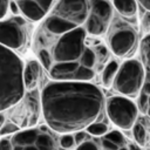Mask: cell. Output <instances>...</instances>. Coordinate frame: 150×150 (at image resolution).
Masks as SVG:
<instances>
[{"instance_id":"cell-1","label":"cell","mask_w":150,"mask_h":150,"mask_svg":"<svg viewBox=\"0 0 150 150\" xmlns=\"http://www.w3.org/2000/svg\"><path fill=\"white\" fill-rule=\"evenodd\" d=\"M43 117L50 129L71 134L87 128L102 114L104 96L89 81H53L41 94Z\"/></svg>"},{"instance_id":"cell-2","label":"cell","mask_w":150,"mask_h":150,"mask_svg":"<svg viewBox=\"0 0 150 150\" xmlns=\"http://www.w3.org/2000/svg\"><path fill=\"white\" fill-rule=\"evenodd\" d=\"M87 30L79 26L60 34L39 29L35 35L34 50L40 63L55 81H90L96 71L87 69L81 60L89 48Z\"/></svg>"},{"instance_id":"cell-3","label":"cell","mask_w":150,"mask_h":150,"mask_svg":"<svg viewBox=\"0 0 150 150\" xmlns=\"http://www.w3.org/2000/svg\"><path fill=\"white\" fill-rule=\"evenodd\" d=\"M21 59L9 48L0 45V111L21 101L25 93Z\"/></svg>"},{"instance_id":"cell-4","label":"cell","mask_w":150,"mask_h":150,"mask_svg":"<svg viewBox=\"0 0 150 150\" xmlns=\"http://www.w3.org/2000/svg\"><path fill=\"white\" fill-rule=\"evenodd\" d=\"M88 9L89 0H59L41 28L50 34H60L82 26Z\"/></svg>"},{"instance_id":"cell-5","label":"cell","mask_w":150,"mask_h":150,"mask_svg":"<svg viewBox=\"0 0 150 150\" xmlns=\"http://www.w3.org/2000/svg\"><path fill=\"white\" fill-rule=\"evenodd\" d=\"M144 68L137 60L130 59L124 61L116 71L112 84L114 89L127 97H136L139 95L144 83Z\"/></svg>"},{"instance_id":"cell-6","label":"cell","mask_w":150,"mask_h":150,"mask_svg":"<svg viewBox=\"0 0 150 150\" xmlns=\"http://www.w3.org/2000/svg\"><path fill=\"white\" fill-rule=\"evenodd\" d=\"M108 45L110 50L120 57L131 55L137 46V30L128 21L118 18L110 22L108 28Z\"/></svg>"},{"instance_id":"cell-7","label":"cell","mask_w":150,"mask_h":150,"mask_svg":"<svg viewBox=\"0 0 150 150\" xmlns=\"http://www.w3.org/2000/svg\"><path fill=\"white\" fill-rule=\"evenodd\" d=\"M11 143L12 150H57L55 136L45 125L18 131Z\"/></svg>"},{"instance_id":"cell-8","label":"cell","mask_w":150,"mask_h":150,"mask_svg":"<svg viewBox=\"0 0 150 150\" xmlns=\"http://www.w3.org/2000/svg\"><path fill=\"white\" fill-rule=\"evenodd\" d=\"M105 109L110 121L121 129H131L136 122L137 107L128 97L112 96L108 98Z\"/></svg>"},{"instance_id":"cell-9","label":"cell","mask_w":150,"mask_h":150,"mask_svg":"<svg viewBox=\"0 0 150 150\" xmlns=\"http://www.w3.org/2000/svg\"><path fill=\"white\" fill-rule=\"evenodd\" d=\"M112 21V5L108 0H89L86 19V30L90 35L100 36L107 33Z\"/></svg>"},{"instance_id":"cell-10","label":"cell","mask_w":150,"mask_h":150,"mask_svg":"<svg viewBox=\"0 0 150 150\" xmlns=\"http://www.w3.org/2000/svg\"><path fill=\"white\" fill-rule=\"evenodd\" d=\"M27 32V22L19 15L0 20V45L19 50L26 45Z\"/></svg>"},{"instance_id":"cell-11","label":"cell","mask_w":150,"mask_h":150,"mask_svg":"<svg viewBox=\"0 0 150 150\" xmlns=\"http://www.w3.org/2000/svg\"><path fill=\"white\" fill-rule=\"evenodd\" d=\"M22 14L32 20L39 21L49 12L54 0H14Z\"/></svg>"},{"instance_id":"cell-12","label":"cell","mask_w":150,"mask_h":150,"mask_svg":"<svg viewBox=\"0 0 150 150\" xmlns=\"http://www.w3.org/2000/svg\"><path fill=\"white\" fill-rule=\"evenodd\" d=\"M41 75V66L40 62L36 60H30L26 63L22 71V79H23V86L25 89L32 90L36 87L39 79Z\"/></svg>"},{"instance_id":"cell-13","label":"cell","mask_w":150,"mask_h":150,"mask_svg":"<svg viewBox=\"0 0 150 150\" xmlns=\"http://www.w3.org/2000/svg\"><path fill=\"white\" fill-rule=\"evenodd\" d=\"M141 57H142V66L144 68L145 81L150 82V34L145 35L141 41Z\"/></svg>"},{"instance_id":"cell-14","label":"cell","mask_w":150,"mask_h":150,"mask_svg":"<svg viewBox=\"0 0 150 150\" xmlns=\"http://www.w3.org/2000/svg\"><path fill=\"white\" fill-rule=\"evenodd\" d=\"M112 6L124 18H134L137 12L135 0H112Z\"/></svg>"},{"instance_id":"cell-15","label":"cell","mask_w":150,"mask_h":150,"mask_svg":"<svg viewBox=\"0 0 150 150\" xmlns=\"http://www.w3.org/2000/svg\"><path fill=\"white\" fill-rule=\"evenodd\" d=\"M117 69H118V63L114 60L108 62L104 66V68L102 70V84L104 87H110L112 84V81L116 75Z\"/></svg>"},{"instance_id":"cell-16","label":"cell","mask_w":150,"mask_h":150,"mask_svg":"<svg viewBox=\"0 0 150 150\" xmlns=\"http://www.w3.org/2000/svg\"><path fill=\"white\" fill-rule=\"evenodd\" d=\"M87 131H88V134H90L93 136H102V135L107 134L108 125L102 122H94L87 127Z\"/></svg>"},{"instance_id":"cell-17","label":"cell","mask_w":150,"mask_h":150,"mask_svg":"<svg viewBox=\"0 0 150 150\" xmlns=\"http://www.w3.org/2000/svg\"><path fill=\"white\" fill-rule=\"evenodd\" d=\"M132 134L136 139V143L141 146L145 144V129L141 123H135L132 125Z\"/></svg>"},{"instance_id":"cell-18","label":"cell","mask_w":150,"mask_h":150,"mask_svg":"<svg viewBox=\"0 0 150 150\" xmlns=\"http://www.w3.org/2000/svg\"><path fill=\"white\" fill-rule=\"evenodd\" d=\"M104 138L108 139V141H111L112 143H115V144L118 145V146H122V145L124 144V142H125L124 136H123L120 131H117V130L110 131L109 134H107V135L104 136Z\"/></svg>"},{"instance_id":"cell-19","label":"cell","mask_w":150,"mask_h":150,"mask_svg":"<svg viewBox=\"0 0 150 150\" xmlns=\"http://www.w3.org/2000/svg\"><path fill=\"white\" fill-rule=\"evenodd\" d=\"M19 125H16L15 123L8 121V122H5L2 124V127L0 128V135H8V134H12V132H16L19 131Z\"/></svg>"},{"instance_id":"cell-20","label":"cell","mask_w":150,"mask_h":150,"mask_svg":"<svg viewBox=\"0 0 150 150\" xmlns=\"http://www.w3.org/2000/svg\"><path fill=\"white\" fill-rule=\"evenodd\" d=\"M76 150H100V145L96 139H86L81 144H79Z\"/></svg>"},{"instance_id":"cell-21","label":"cell","mask_w":150,"mask_h":150,"mask_svg":"<svg viewBox=\"0 0 150 150\" xmlns=\"http://www.w3.org/2000/svg\"><path fill=\"white\" fill-rule=\"evenodd\" d=\"M60 144L63 149H71L75 145V141H74V136L69 135V134H63V136L60 138Z\"/></svg>"},{"instance_id":"cell-22","label":"cell","mask_w":150,"mask_h":150,"mask_svg":"<svg viewBox=\"0 0 150 150\" xmlns=\"http://www.w3.org/2000/svg\"><path fill=\"white\" fill-rule=\"evenodd\" d=\"M148 96L149 95H146V94H144V93H141L139 94V98H138V108H139V110L142 111V112H146V110H148V108H149V103H148Z\"/></svg>"},{"instance_id":"cell-23","label":"cell","mask_w":150,"mask_h":150,"mask_svg":"<svg viewBox=\"0 0 150 150\" xmlns=\"http://www.w3.org/2000/svg\"><path fill=\"white\" fill-rule=\"evenodd\" d=\"M101 143H102V148H103L104 150H118V145H116V144L112 143L111 141L105 139L104 137L101 139Z\"/></svg>"},{"instance_id":"cell-24","label":"cell","mask_w":150,"mask_h":150,"mask_svg":"<svg viewBox=\"0 0 150 150\" xmlns=\"http://www.w3.org/2000/svg\"><path fill=\"white\" fill-rule=\"evenodd\" d=\"M88 137V132H84V131H76L75 136H74V141L76 144H81L82 142H84Z\"/></svg>"},{"instance_id":"cell-25","label":"cell","mask_w":150,"mask_h":150,"mask_svg":"<svg viewBox=\"0 0 150 150\" xmlns=\"http://www.w3.org/2000/svg\"><path fill=\"white\" fill-rule=\"evenodd\" d=\"M9 8V0H0V19H2Z\"/></svg>"},{"instance_id":"cell-26","label":"cell","mask_w":150,"mask_h":150,"mask_svg":"<svg viewBox=\"0 0 150 150\" xmlns=\"http://www.w3.org/2000/svg\"><path fill=\"white\" fill-rule=\"evenodd\" d=\"M0 150H12V143L8 138L0 139Z\"/></svg>"},{"instance_id":"cell-27","label":"cell","mask_w":150,"mask_h":150,"mask_svg":"<svg viewBox=\"0 0 150 150\" xmlns=\"http://www.w3.org/2000/svg\"><path fill=\"white\" fill-rule=\"evenodd\" d=\"M143 22H144V27L145 29H150V12L146 11V13L144 14V19H143Z\"/></svg>"},{"instance_id":"cell-28","label":"cell","mask_w":150,"mask_h":150,"mask_svg":"<svg viewBox=\"0 0 150 150\" xmlns=\"http://www.w3.org/2000/svg\"><path fill=\"white\" fill-rule=\"evenodd\" d=\"M137 1L141 4V6L144 9H146V11L150 12V0H137Z\"/></svg>"},{"instance_id":"cell-29","label":"cell","mask_w":150,"mask_h":150,"mask_svg":"<svg viewBox=\"0 0 150 150\" xmlns=\"http://www.w3.org/2000/svg\"><path fill=\"white\" fill-rule=\"evenodd\" d=\"M142 93L146 94V95H150V82H144L143 83V87H142Z\"/></svg>"},{"instance_id":"cell-30","label":"cell","mask_w":150,"mask_h":150,"mask_svg":"<svg viewBox=\"0 0 150 150\" xmlns=\"http://www.w3.org/2000/svg\"><path fill=\"white\" fill-rule=\"evenodd\" d=\"M9 7L12 8V12L14 13V14H18L19 12H20V9H19V7H18V5H16V2L13 0L12 2H9Z\"/></svg>"},{"instance_id":"cell-31","label":"cell","mask_w":150,"mask_h":150,"mask_svg":"<svg viewBox=\"0 0 150 150\" xmlns=\"http://www.w3.org/2000/svg\"><path fill=\"white\" fill-rule=\"evenodd\" d=\"M128 150H141L139 149V146H137L136 144H129V148H128Z\"/></svg>"},{"instance_id":"cell-32","label":"cell","mask_w":150,"mask_h":150,"mask_svg":"<svg viewBox=\"0 0 150 150\" xmlns=\"http://www.w3.org/2000/svg\"><path fill=\"white\" fill-rule=\"evenodd\" d=\"M4 123H5V115L2 112H0V128L2 127Z\"/></svg>"},{"instance_id":"cell-33","label":"cell","mask_w":150,"mask_h":150,"mask_svg":"<svg viewBox=\"0 0 150 150\" xmlns=\"http://www.w3.org/2000/svg\"><path fill=\"white\" fill-rule=\"evenodd\" d=\"M146 112H148V115L150 116V105H149V108H148V110H146Z\"/></svg>"},{"instance_id":"cell-34","label":"cell","mask_w":150,"mask_h":150,"mask_svg":"<svg viewBox=\"0 0 150 150\" xmlns=\"http://www.w3.org/2000/svg\"><path fill=\"white\" fill-rule=\"evenodd\" d=\"M148 103H149V105H150V95L148 96Z\"/></svg>"},{"instance_id":"cell-35","label":"cell","mask_w":150,"mask_h":150,"mask_svg":"<svg viewBox=\"0 0 150 150\" xmlns=\"http://www.w3.org/2000/svg\"><path fill=\"white\" fill-rule=\"evenodd\" d=\"M118 150H128L127 148H121V149H118Z\"/></svg>"},{"instance_id":"cell-36","label":"cell","mask_w":150,"mask_h":150,"mask_svg":"<svg viewBox=\"0 0 150 150\" xmlns=\"http://www.w3.org/2000/svg\"><path fill=\"white\" fill-rule=\"evenodd\" d=\"M62 150H69V149H63V148H62Z\"/></svg>"}]
</instances>
